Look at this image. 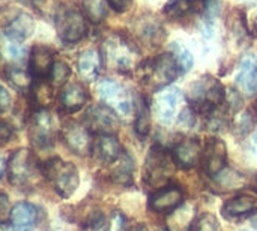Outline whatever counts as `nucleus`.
<instances>
[{"instance_id":"1","label":"nucleus","mask_w":257,"mask_h":231,"mask_svg":"<svg viewBox=\"0 0 257 231\" xmlns=\"http://www.w3.org/2000/svg\"><path fill=\"white\" fill-rule=\"evenodd\" d=\"M101 56L107 66L119 72H131L139 65L137 47L120 33H113L105 38Z\"/></svg>"},{"instance_id":"2","label":"nucleus","mask_w":257,"mask_h":231,"mask_svg":"<svg viewBox=\"0 0 257 231\" xmlns=\"http://www.w3.org/2000/svg\"><path fill=\"white\" fill-rule=\"evenodd\" d=\"M224 87L214 77H203L193 83L188 90V101L191 107L202 114H209L217 110L224 102Z\"/></svg>"},{"instance_id":"3","label":"nucleus","mask_w":257,"mask_h":231,"mask_svg":"<svg viewBox=\"0 0 257 231\" xmlns=\"http://www.w3.org/2000/svg\"><path fill=\"white\" fill-rule=\"evenodd\" d=\"M42 174L62 198L72 197L80 183L77 168L71 162H65L60 158H53L44 162Z\"/></svg>"},{"instance_id":"4","label":"nucleus","mask_w":257,"mask_h":231,"mask_svg":"<svg viewBox=\"0 0 257 231\" xmlns=\"http://www.w3.org/2000/svg\"><path fill=\"white\" fill-rule=\"evenodd\" d=\"M175 167L176 162L173 159L172 152H167L160 146L152 147L146 158V168H145L146 182L152 188H164V185L173 176Z\"/></svg>"},{"instance_id":"5","label":"nucleus","mask_w":257,"mask_h":231,"mask_svg":"<svg viewBox=\"0 0 257 231\" xmlns=\"http://www.w3.org/2000/svg\"><path fill=\"white\" fill-rule=\"evenodd\" d=\"M142 78L155 86H166L173 81L178 74V65L172 53H164L140 66Z\"/></svg>"},{"instance_id":"6","label":"nucleus","mask_w":257,"mask_h":231,"mask_svg":"<svg viewBox=\"0 0 257 231\" xmlns=\"http://www.w3.org/2000/svg\"><path fill=\"white\" fill-rule=\"evenodd\" d=\"M84 126L96 135H114L119 129V119L114 110L99 104L86 111Z\"/></svg>"},{"instance_id":"7","label":"nucleus","mask_w":257,"mask_h":231,"mask_svg":"<svg viewBox=\"0 0 257 231\" xmlns=\"http://www.w3.org/2000/svg\"><path fill=\"white\" fill-rule=\"evenodd\" d=\"M36 171L35 165V156L27 149H18L12 153L8 162V174L9 182L18 188L26 186L30 183Z\"/></svg>"},{"instance_id":"8","label":"nucleus","mask_w":257,"mask_h":231,"mask_svg":"<svg viewBox=\"0 0 257 231\" xmlns=\"http://www.w3.org/2000/svg\"><path fill=\"white\" fill-rule=\"evenodd\" d=\"M29 135L35 146L47 147L51 146L56 137V119L48 108L36 110L29 125Z\"/></svg>"},{"instance_id":"9","label":"nucleus","mask_w":257,"mask_h":231,"mask_svg":"<svg viewBox=\"0 0 257 231\" xmlns=\"http://www.w3.org/2000/svg\"><path fill=\"white\" fill-rule=\"evenodd\" d=\"M56 26L57 33L62 41L65 42H77L86 35V21L81 12L71 9V8H62L57 11L56 17Z\"/></svg>"},{"instance_id":"10","label":"nucleus","mask_w":257,"mask_h":231,"mask_svg":"<svg viewBox=\"0 0 257 231\" xmlns=\"http://www.w3.org/2000/svg\"><path fill=\"white\" fill-rule=\"evenodd\" d=\"M98 95L102 102L122 116H130L133 113V101L126 90L113 80H102L98 84Z\"/></svg>"},{"instance_id":"11","label":"nucleus","mask_w":257,"mask_h":231,"mask_svg":"<svg viewBox=\"0 0 257 231\" xmlns=\"http://www.w3.org/2000/svg\"><path fill=\"white\" fill-rule=\"evenodd\" d=\"M62 137H63V141L66 143V146L75 155L84 156L89 152H92L93 141L90 137V131L84 125H80L77 122L66 123L62 129Z\"/></svg>"},{"instance_id":"12","label":"nucleus","mask_w":257,"mask_h":231,"mask_svg":"<svg viewBox=\"0 0 257 231\" xmlns=\"http://www.w3.org/2000/svg\"><path fill=\"white\" fill-rule=\"evenodd\" d=\"M202 161L206 174L211 177H217L224 170L227 162V149L224 141L218 138H212L211 141H208L205 152L202 153Z\"/></svg>"},{"instance_id":"13","label":"nucleus","mask_w":257,"mask_h":231,"mask_svg":"<svg viewBox=\"0 0 257 231\" xmlns=\"http://www.w3.org/2000/svg\"><path fill=\"white\" fill-rule=\"evenodd\" d=\"M181 98H182L181 90L176 87H166L160 90L154 98V111L157 117L161 122L169 123L176 113Z\"/></svg>"},{"instance_id":"14","label":"nucleus","mask_w":257,"mask_h":231,"mask_svg":"<svg viewBox=\"0 0 257 231\" xmlns=\"http://www.w3.org/2000/svg\"><path fill=\"white\" fill-rule=\"evenodd\" d=\"M184 203V192L178 186H164L149 198L151 210L157 213H170Z\"/></svg>"},{"instance_id":"15","label":"nucleus","mask_w":257,"mask_h":231,"mask_svg":"<svg viewBox=\"0 0 257 231\" xmlns=\"http://www.w3.org/2000/svg\"><path fill=\"white\" fill-rule=\"evenodd\" d=\"M35 30V20L27 12H17L3 26V36L21 42L27 39Z\"/></svg>"},{"instance_id":"16","label":"nucleus","mask_w":257,"mask_h":231,"mask_svg":"<svg viewBox=\"0 0 257 231\" xmlns=\"http://www.w3.org/2000/svg\"><path fill=\"white\" fill-rule=\"evenodd\" d=\"M92 152L102 164H114L123 153L122 146L114 135H98L92 143Z\"/></svg>"},{"instance_id":"17","label":"nucleus","mask_w":257,"mask_h":231,"mask_svg":"<svg viewBox=\"0 0 257 231\" xmlns=\"http://www.w3.org/2000/svg\"><path fill=\"white\" fill-rule=\"evenodd\" d=\"M172 155H173L176 165L188 170V168H193L199 162L202 156V146L199 140L196 138H185L173 147Z\"/></svg>"},{"instance_id":"18","label":"nucleus","mask_w":257,"mask_h":231,"mask_svg":"<svg viewBox=\"0 0 257 231\" xmlns=\"http://www.w3.org/2000/svg\"><path fill=\"white\" fill-rule=\"evenodd\" d=\"M54 60H53V51L44 45H35L30 53L29 66L30 74L36 78H47L53 69Z\"/></svg>"},{"instance_id":"19","label":"nucleus","mask_w":257,"mask_h":231,"mask_svg":"<svg viewBox=\"0 0 257 231\" xmlns=\"http://www.w3.org/2000/svg\"><path fill=\"white\" fill-rule=\"evenodd\" d=\"M236 83L247 95H253L257 92V59L254 54H247L242 57L236 75Z\"/></svg>"},{"instance_id":"20","label":"nucleus","mask_w":257,"mask_h":231,"mask_svg":"<svg viewBox=\"0 0 257 231\" xmlns=\"http://www.w3.org/2000/svg\"><path fill=\"white\" fill-rule=\"evenodd\" d=\"M38 221V210L30 203H17L12 207L11 222L12 227L18 231H33Z\"/></svg>"},{"instance_id":"21","label":"nucleus","mask_w":257,"mask_h":231,"mask_svg":"<svg viewBox=\"0 0 257 231\" xmlns=\"http://www.w3.org/2000/svg\"><path fill=\"white\" fill-rule=\"evenodd\" d=\"M60 107L66 113H75L87 101V92L80 83H69L60 92Z\"/></svg>"},{"instance_id":"22","label":"nucleus","mask_w":257,"mask_h":231,"mask_svg":"<svg viewBox=\"0 0 257 231\" xmlns=\"http://www.w3.org/2000/svg\"><path fill=\"white\" fill-rule=\"evenodd\" d=\"M101 65H102V56L99 54L98 50L93 48L84 50L77 60L78 74L84 81H93L101 71Z\"/></svg>"},{"instance_id":"23","label":"nucleus","mask_w":257,"mask_h":231,"mask_svg":"<svg viewBox=\"0 0 257 231\" xmlns=\"http://www.w3.org/2000/svg\"><path fill=\"white\" fill-rule=\"evenodd\" d=\"M257 213V198L251 195H238L223 206V215L227 218H242Z\"/></svg>"},{"instance_id":"24","label":"nucleus","mask_w":257,"mask_h":231,"mask_svg":"<svg viewBox=\"0 0 257 231\" xmlns=\"http://www.w3.org/2000/svg\"><path fill=\"white\" fill-rule=\"evenodd\" d=\"M54 86L51 83H47L45 78H36V81L32 84V102L41 108H48L54 101Z\"/></svg>"},{"instance_id":"25","label":"nucleus","mask_w":257,"mask_h":231,"mask_svg":"<svg viewBox=\"0 0 257 231\" xmlns=\"http://www.w3.org/2000/svg\"><path fill=\"white\" fill-rule=\"evenodd\" d=\"M133 159L130 158L128 153H122V156L119 158V164L114 167V170L111 171V180L117 185H131L133 183Z\"/></svg>"},{"instance_id":"26","label":"nucleus","mask_w":257,"mask_h":231,"mask_svg":"<svg viewBox=\"0 0 257 231\" xmlns=\"http://www.w3.org/2000/svg\"><path fill=\"white\" fill-rule=\"evenodd\" d=\"M83 14L90 23H101L107 15V0H83Z\"/></svg>"},{"instance_id":"27","label":"nucleus","mask_w":257,"mask_h":231,"mask_svg":"<svg viewBox=\"0 0 257 231\" xmlns=\"http://www.w3.org/2000/svg\"><path fill=\"white\" fill-rule=\"evenodd\" d=\"M151 131V114L148 102L143 96L137 98V117H136V132L146 137Z\"/></svg>"},{"instance_id":"28","label":"nucleus","mask_w":257,"mask_h":231,"mask_svg":"<svg viewBox=\"0 0 257 231\" xmlns=\"http://www.w3.org/2000/svg\"><path fill=\"white\" fill-rule=\"evenodd\" d=\"M172 54H173V57H175V60H176V65H178V69H179V74H185V72H188L191 68H193V63H194V60H193V56H191V53H190V50L188 48H185L184 45H181L179 42H175L173 45H172Z\"/></svg>"},{"instance_id":"29","label":"nucleus","mask_w":257,"mask_h":231,"mask_svg":"<svg viewBox=\"0 0 257 231\" xmlns=\"http://www.w3.org/2000/svg\"><path fill=\"white\" fill-rule=\"evenodd\" d=\"M193 11L194 9L190 0H169L167 5L164 6V14L172 20L182 18Z\"/></svg>"},{"instance_id":"30","label":"nucleus","mask_w":257,"mask_h":231,"mask_svg":"<svg viewBox=\"0 0 257 231\" xmlns=\"http://www.w3.org/2000/svg\"><path fill=\"white\" fill-rule=\"evenodd\" d=\"M6 78L17 87L21 90H26L29 87H32V77L27 71L21 69V68H8L6 69Z\"/></svg>"},{"instance_id":"31","label":"nucleus","mask_w":257,"mask_h":231,"mask_svg":"<svg viewBox=\"0 0 257 231\" xmlns=\"http://www.w3.org/2000/svg\"><path fill=\"white\" fill-rule=\"evenodd\" d=\"M81 227L84 228V231H108L110 222H108V219H107V216L104 213L93 212L84 219Z\"/></svg>"},{"instance_id":"32","label":"nucleus","mask_w":257,"mask_h":231,"mask_svg":"<svg viewBox=\"0 0 257 231\" xmlns=\"http://www.w3.org/2000/svg\"><path fill=\"white\" fill-rule=\"evenodd\" d=\"M69 75H71V68H69V65H68L66 62H63V60L54 62L53 69H51V72H50L51 84H53L54 87L63 86V84L68 81Z\"/></svg>"},{"instance_id":"33","label":"nucleus","mask_w":257,"mask_h":231,"mask_svg":"<svg viewBox=\"0 0 257 231\" xmlns=\"http://www.w3.org/2000/svg\"><path fill=\"white\" fill-rule=\"evenodd\" d=\"M190 231H221L218 219L211 213H203L190 225Z\"/></svg>"},{"instance_id":"34","label":"nucleus","mask_w":257,"mask_h":231,"mask_svg":"<svg viewBox=\"0 0 257 231\" xmlns=\"http://www.w3.org/2000/svg\"><path fill=\"white\" fill-rule=\"evenodd\" d=\"M3 54L11 60H21L26 56V47L21 45L17 41H12L9 38H5L3 42Z\"/></svg>"},{"instance_id":"35","label":"nucleus","mask_w":257,"mask_h":231,"mask_svg":"<svg viewBox=\"0 0 257 231\" xmlns=\"http://www.w3.org/2000/svg\"><path fill=\"white\" fill-rule=\"evenodd\" d=\"M11 203L6 194H0V224H8L11 221Z\"/></svg>"},{"instance_id":"36","label":"nucleus","mask_w":257,"mask_h":231,"mask_svg":"<svg viewBox=\"0 0 257 231\" xmlns=\"http://www.w3.org/2000/svg\"><path fill=\"white\" fill-rule=\"evenodd\" d=\"M224 102L227 104V108H229L230 113H236L238 108L241 107V102H242V101H241L239 95H238L235 90H229V92L226 93Z\"/></svg>"},{"instance_id":"37","label":"nucleus","mask_w":257,"mask_h":231,"mask_svg":"<svg viewBox=\"0 0 257 231\" xmlns=\"http://www.w3.org/2000/svg\"><path fill=\"white\" fill-rule=\"evenodd\" d=\"M12 137V126L0 119V146L6 144Z\"/></svg>"},{"instance_id":"38","label":"nucleus","mask_w":257,"mask_h":231,"mask_svg":"<svg viewBox=\"0 0 257 231\" xmlns=\"http://www.w3.org/2000/svg\"><path fill=\"white\" fill-rule=\"evenodd\" d=\"M9 107H11V96L8 90L3 86H0V113L6 111Z\"/></svg>"},{"instance_id":"39","label":"nucleus","mask_w":257,"mask_h":231,"mask_svg":"<svg viewBox=\"0 0 257 231\" xmlns=\"http://www.w3.org/2000/svg\"><path fill=\"white\" fill-rule=\"evenodd\" d=\"M133 0H108L110 6L116 11V12H125L130 6H131Z\"/></svg>"},{"instance_id":"40","label":"nucleus","mask_w":257,"mask_h":231,"mask_svg":"<svg viewBox=\"0 0 257 231\" xmlns=\"http://www.w3.org/2000/svg\"><path fill=\"white\" fill-rule=\"evenodd\" d=\"M24 5H33L35 8H38V11L42 12V9H48L51 0H20Z\"/></svg>"},{"instance_id":"41","label":"nucleus","mask_w":257,"mask_h":231,"mask_svg":"<svg viewBox=\"0 0 257 231\" xmlns=\"http://www.w3.org/2000/svg\"><path fill=\"white\" fill-rule=\"evenodd\" d=\"M190 2H191L194 11L202 9V8H205V5H206V0H190Z\"/></svg>"},{"instance_id":"42","label":"nucleus","mask_w":257,"mask_h":231,"mask_svg":"<svg viewBox=\"0 0 257 231\" xmlns=\"http://www.w3.org/2000/svg\"><path fill=\"white\" fill-rule=\"evenodd\" d=\"M131 231H149L148 230V227L145 225V224H137V225H134Z\"/></svg>"},{"instance_id":"43","label":"nucleus","mask_w":257,"mask_h":231,"mask_svg":"<svg viewBox=\"0 0 257 231\" xmlns=\"http://www.w3.org/2000/svg\"><path fill=\"white\" fill-rule=\"evenodd\" d=\"M5 168H6V164H5L3 158L0 156V179H2V176H3V173H5Z\"/></svg>"},{"instance_id":"44","label":"nucleus","mask_w":257,"mask_h":231,"mask_svg":"<svg viewBox=\"0 0 257 231\" xmlns=\"http://www.w3.org/2000/svg\"><path fill=\"white\" fill-rule=\"evenodd\" d=\"M0 231H14V228L8 224H0Z\"/></svg>"},{"instance_id":"45","label":"nucleus","mask_w":257,"mask_h":231,"mask_svg":"<svg viewBox=\"0 0 257 231\" xmlns=\"http://www.w3.org/2000/svg\"><path fill=\"white\" fill-rule=\"evenodd\" d=\"M8 3V0H0V8L3 6V5H6Z\"/></svg>"},{"instance_id":"46","label":"nucleus","mask_w":257,"mask_h":231,"mask_svg":"<svg viewBox=\"0 0 257 231\" xmlns=\"http://www.w3.org/2000/svg\"><path fill=\"white\" fill-rule=\"evenodd\" d=\"M253 188H254V191H257V176H256V179H254V185H253Z\"/></svg>"},{"instance_id":"47","label":"nucleus","mask_w":257,"mask_h":231,"mask_svg":"<svg viewBox=\"0 0 257 231\" xmlns=\"http://www.w3.org/2000/svg\"><path fill=\"white\" fill-rule=\"evenodd\" d=\"M254 27H256V33H257V18H256V21H254Z\"/></svg>"},{"instance_id":"48","label":"nucleus","mask_w":257,"mask_h":231,"mask_svg":"<svg viewBox=\"0 0 257 231\" xmlns=\"http://www.w3.org/2000/svg\"><path fill=\"white\" fill-rule=\"evenodd\" d=\"M256 113H257V102H256Z\"/></svg>"},{"instance_id":"49","label":"nucleus","mask_w":257,"mask_h":231,"mask_svg":"<svg viewBox=\"0 0 257 231\" xmlns=\"http://www.w3.org/2000/svg\"><path fill=\"white\" fill-rule=\"evenodd\" d=\"M161 231H166V230H161Z\"/></svg>"}]
</instances>
